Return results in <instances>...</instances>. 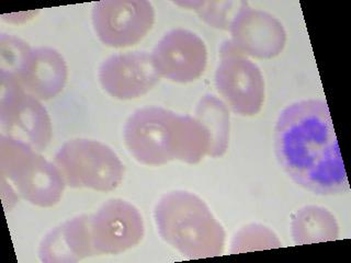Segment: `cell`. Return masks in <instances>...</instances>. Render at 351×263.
I'll list each match as a JSON object with an SVG mask.
<instances>
[{
  "label": "cell",
  "instance_id": "cell-3",
  "mask_svg": "<svg viewBox=\"0 0 351 263\" xmlns=\"http://www.w3.org/2000/svg\"><path fill=\"white\" fill-rule=\"evenodd\" d=\"M0 173L18 195L40 208H51L62 199L65 180L56 164L20 140L0 135Z\"/></svg>",
  "mask_w": 351,
  "mask_h": 263
},
{
  "label": "cell",
  "instance_id": "cell-1",
  "mask_svg": "<svg viewBox=\"0 0 351 263\" xmlns=\"http://www.w3.org/2000/svg\"><path fill=\"white\" fill-rule=\"evenodd\" d=\"M274 151L282 169L302 188L319 195L349 191L334 124L323 100L295 102L280 113Z\"/></svg>",
  "mask_w": 351,
  "mask_h": 263
},
{
  "label": "cell",
  "instance_id": "cell-19",
  "mask_svg": "<svg viewBox=\"0 0 351 263\" xmlns=\"http://www.w3.org/2000/svg\"><path fill=\"white\" fill-rule=\"evenodd\" d=\"M282 246L277 235L263 225H250L236 234L232 253L272 249Z\"/></svg>",
  "mask_w": 351,
  "mask_h": 263
},
{
  "label": "cell",
  "instance_id": "cell-2",
  "mask_svg": "<svg viewBox=\"0 0 351 263\" xmlns=\"http://www.w3.org/2000/svg\"><path fill=\"white\" fill-rule=\"evenodd\" d=\"M154 218L159 235L189 259L222 255L225 231L206 202L191 192H169L158 201Z\"/></svg>",
  "mask_w": 351,
  "mask_h": 263
},
{
  "label": "cell",
  "instance_id": "cell-5",
  "mask_svg": "<svg viewBox=\"0 0 351 263\" xmlns=\"http://www.w3.org/2000/svg\"><path fill=\"white\" fill-rule=\"evenodd\" d=\"M178 120L179 114L164 108L137 110L124 127L128 151L145 166H162L177 160Z\"/></svg>",
  "mask_w": 351,
  "mask_h": 263
},
{
  "label": "cell",
  "instance_id": "cell-4",
  "mask_svg": "<svg viewBox=\"0 0 351 263\" xmlns=\"http://www.w3.org/2000/svg\"><path fill=\"white\" fill-rule=\"evenodd\" d=\"M55 164L71 188L113 191L124 178V164L112 148L93 140L66 142L55 155Z\"/></svg>",
  "mask_w": 351,
  "mask_h": 263
},
{
  "label": "cell",
  "instance_id": "cell-8",
  "mask_svg": "<svg viewBox=\"0 0 351 263\" xmlns=\"http://www.w3.org/2000/svg\"><path fill=\"white\" fill-rule=\"evenodd\" d=\"M97 36L107 47H133L153 27L155 10L146 0H104L95 3L91 12Z\"/></svg>",
  "mask_w": 351,
  "mask_h": 263
},
{
  "label": "cell",
  "instance_id": "cell-15",
  "mask_svg": "<svg viewBox=\"0 0 351 263\" xmlns=\"http://www.w3.org/2000/svg\"><path fill=\"white\" fill-rule=\"evenodd\" d=\"M291 230L298 246L336 240L339 236L336 217L327 208L316 205L304 206L296 211Z\"/></svg>",
  "mask_w": 351,
  "mask_h": 263
},
{
  "label": "cell",
  "instance_id": "cell-6",
  "mask_svg": "<svg viewBox=\"0 0 351 263\" xmlns=\"http://www.w3.org/2000/svg\"><path fill=\"white\" fill-rule=\"evenodd\" d=\"M0 82L1 134L25 142L34 151H45L52 140V123L47 110L12 77L0 75Z\"/></svg>",
  "mask_w": 351,
  "mask_h": 263
},
{
  "label": "cell",
  "instance_id": "cell-18",
  "mask_svg": "<svg viewBox=\"0 0 351 263\" xmlns=\"http://www.w3.org/2000/svg\"><path fill=\"white\" fill-rule=\"evenodd\" d=\"M176 5L193 9L200 19L208 25L230 30L236 14L243 7L247 5L245 1H179Z\"/></svg>",
  "mask_w": 351,
  "mask_h": 263
},
{
  "label": "cell",
  "instance_id": "cell-10",
  "mask_svg": "<svg viewBox=\"0 0 351 263\" xmlns=\"http://www.w3.org/2000/svg\"><path fill=\"white\" fill-rule=\"evenodd\" d=\"M151 55L159 77L179 84L197 80L208 63V51L202 38L184 29L166 33Z\"/></svg>",
  "mask_w": 351,
  "mask_h": 263
},
{
  "label": "cell",
  "instance_id": "cell-13",
  "mask_svg": "<svg viewBox=\"0 0 351 263\" xmlns=\"http://www.w3.org/2000/svg\"><path fill=\"white\" fill-rule=\"evenodd\" d=\"M96 255L91 237V216L80 215L51 230L40 245L44 263H74Z\"/></svg>",
  "mask_w": 351,
  "mask_h": 263
},
{
  "label": "cell",
  "instance_id": "cell-9",
  "mask_svg": "<svg viewBox=\"0 0 351 263\" xmlns=\"http://www.w3.org/2000/svg\"><path fill=\"white\" fill-rule=\"evenodd\" d=\"M145 233L140 211L131 203L112 199L91 216L93 249L98 255H119L140 244Z\"/></svg>",
  "mask_w": 351,
  "mask_h": 263
},
{
  "label": "cell",
  "instance_id": "cell-12",
  "mask_svg": "<svg viewBox=\"0 0 351 263\" xmlns=\"http://www.w3.org/2000/svg\"><path fill=\"white\" fill-rule=\"evenodd\" d=\"M230 32V42L241 54L259 60L277 58L287 44L281 21L266 11L250 8L248 3L236 14Z\"/></svg>",
  "mask_w": 351,
  "mask_h": 263
},
{
  "label": "cell",
  "instance_id": "cell-20",
  "mask_svg": "<svg viewBox=\"0 0 351 263\" xmlns=\"http://www.w3.org/2000/svg\"><path fill=\"white\" fill-rule=\"evenodd\" d=\"M31 49L25 42L8 34L0 36V75L10 76L16 79L23 68Z\"/></svg>",
  "mask_w": 351,
  "mask_h": 263
},
{
  "label": "cell",
  "instance_id": "cell-17",
  "mask_svg": "<svg viewBox=\"0 0 351 263\" xmlns=\"http://www.w3.org/2000/svg\"><path fill=\"white\" fill-rule=\"evenodd\" d=\"M211 138L200 121L190 115H179L177 160L195 164L208 155Z\"/></svg>",
  "mask_w": 351,
  "mask_h": 263
},
{
  "label": "cell",
  "instance_id": "cell-11",
  "mask_svg": "<svg viewBox=\"0 0 351 263\" xmlns=\"http://www.w3.org/2000/svg\"><path fill=\"white\" fill-rule=\"evenodd\" d=\"M98 78L104 90L119 100L140 98L149 92L160 79L152 55L146 52L110 56L100 66Z\"/></svg>",
  "mask_w": 351,
  "mask_h": 263
},
{
  "label": "cell",
  "instance_id": "cell-7",
  "mask_svg": "<svg viewBox=\"0 0 351 263\" xmlns=\"http://www.w3.org/2000/svg\"><path fill=\"white\" fill-rule=\"evenodd\" d=\"M215 86L236 114L252 116L263 108L266 89L261 69L230 41L225 42L221 47Z\"/></svg>",
  "mask_w": 351,
  "mask_h": 263
},
{
  "label": "cell",
  "instance_id": "cell-14",
  "mask_svg": "<svg viewBox=\"0 0 351 263\" xmlns=\"http://www.w3.org/2000/svg\"><path fill=\"white\" fill-rule=\"evenodd\" d=\"M16 80L31 96L38 100H49L65 87L67 65L56 49L36 47L31 51Z\"/></svg>",
  "mask_w": 351,
  "mask_h": 263
},
{
  "label": "cell",
  "instance_id": "cell-16",
  "mask_svg": "<svg viewBox=\"0 0 351 263\" xmlns=\"http://www.w3.org/2000/svg\"><path fill=\"white\" fill-rule=\"evenodd\" d=\"M195 118L208 129L211 148L208 156L221 157L226 153L230 142V112L224 102L215 96L206 95L195 110Z\"/></svg>",
  "mask_w": 351,
  "mask_h": 263
}]
</instances>
